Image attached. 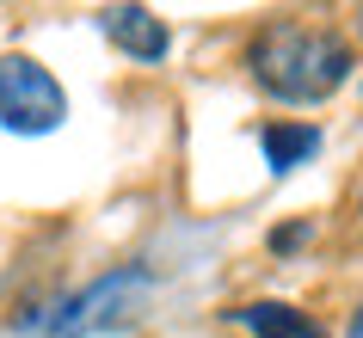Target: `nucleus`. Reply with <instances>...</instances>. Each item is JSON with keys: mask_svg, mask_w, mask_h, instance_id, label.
Returning a JSON list of instances; mask_svg holds the SVG:
<instances>
[{"mask_svg": "<svg viewBox=\"0 0 363 338\" xmlns=\"http://www.w3.org/2000/svg\"><path fill=\"white\" fill-rule=\"evenodd\" d=\"M234 320H240L252 338H333L314 314H302V308H284V301H252V308H240Z\"/></svg>", "mask_w": 363, "mask_h": 338, "instance_id": "39448f33", "label": "nucleus"}, {"mask_svg": "<svg viewBox=\"0 0 363 338\" xmlns=\"http://www.w3.org/2000/svg\"><path fill=\"white\" fill-rule=\"evenodd\" d=\"M308 240V222H296V227H277V234H271V246H277V252H289V246H302Z\"/></svg>", "mask_w": 363, "mask_h": 338, "instance_id": "0eeeda50", "label": "nucleus"}, {"mask_svg": "<svg viewBox=\"0 0 363 338\" xmlns=\"http://www.w3.org/2000/svg\"><path fill=\"white\" fill-rule=\"evenodd\" d=\"M99 31L135 62H160L167 56V25L154 19L148 6H105V13H99Z\"/></svg>", "mask_w": 363, "mask_h": 338, "instance_id": "20e7f679", "label": "nucleus"}, {"mask_svg": "<svg viewBox=\"0 0 363 338\" xmlns=\"http://www.w3.org/2000/svg\"><path fill=\"white\" fill-rule=\"evenodd\" d=\"M142 308H148V271H142V264H123V271H105L93 289H80V295L50 320V338L117 332V326H130Z\"/></svg>", "mask_w": 363, "mask_h": 338, "instance_id": "f03ea898", "label": "nucleus"}, {"mask_svg": "<svg viewBox=\"0 0 363 338\" xmlns=\"http://www.w3.org/2000/svg\"><path fill=\"white\" fill-rule=\"evenodd\" d=\"M351 338H363V314H357V326H351Z\"/></svg>", "mask_w": 363, "mask_h": 338, "instance_id": "6e6552de", "label": "nucleus"}, {"mask_svg": "<svg viewBox=\"0 0 363 338\" xmlns=\"http://www.w3.org/2000/svg\"><path fill=\"white\" fill-rule=\"evenodd\" d=\"M320 154V130L314 123H271L265 130V167L271 172H296Z\"/></svg>", "mask_w": 363, "mask_h": 338, "instance_id": "423d86ee", "label": "nucleus"}, {"mask_svg": "<svg viewBox=\"0 0 363 338\" xmlns=\"http://www.w3.org/2000/svg\"><path fill=\"white\" fill-rule=\"evenodd\" d=\"M68 117L62 80L31 56H0V130L13 135H50Z\"/></svg>", "mask_w": 363, "mask_h": 338, "instance_id": "7ed1b4c3", "label": "nucleus"}, {"mask_svg": "<svg viewBox=\"0 0 363 338\" xmlns=\"http://www.w3.org/2000/svg\"><path fill=\"white\" fill-rule=\"evenodd\" d=\"M357 31H363V13H357Z\"/></svg>", "mask_w": 363, "mask_h": 338, "instance_id": "1a4fd4ad", "label": "nucleus"}, {"mask_svg": "<svg viewBox=\"0 0 363 338\" xmlns=\"http://www.w3.org/2000/svg\"><path fill=\"white\" fill-rule=\"evenodd\" d=\"M247 68L277 105H320L351 80V43L320 25H265L247 50Z\"/></svg>", "mask_w": 363, "mask_h": 338, "instance_id": "f257e3e1", "label": "nucleus"}]
</instances>
